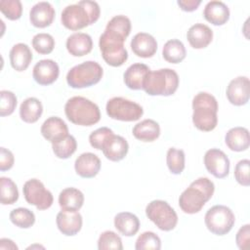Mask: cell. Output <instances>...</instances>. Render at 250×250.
I'll return each instance as SVG.
<instances>
[{
  "label": "cell",
  "instance_id": "e0dca14e",
  "mask_svg": "<svg viewBox=\"0 0 250 250\" xmlns=\"http://www.w3.org/2000/svg\"><path fill=\"white\" fill-rule=\"evenodd\" d=\"M74 169L76 174L81 178H94L100 172L101 160L95 153L84 152L76 158Z\"/></svg>",
  "mask_w": 250,
  "mask_h": 250
},
{
  "label": "cell",
  "instance_id": "ab89813d",
  "mask_svg": "<svg viewBox=\"0 0 250 250\" xmlns=\"http://www.w3.org/2000/svg\"><path fill=\"white\" fill-rule=\"evenodd\" d=\"M0 11L11 21L19 20L22 14V5L20 0H1Z\"/></svg>",
  "mask_w": 250,
  "mask_h": 250
},
{
  "label": "cell",
  "instance_id": "52a82bcc",
  "mask_svg": "<svg viewBox=\"0 0 250 250\" xmlns=\"http://www.w3.org/2000/svg\"><path fill=\"white\" fill-rule=\"evenodd\" d=\"M125 40L108 31L100 36L99 47L104 62L110 66H121L128 59V52L124 47Z\"/></svg>",
  "mask_w": 250,
  "mask_h": 250
},
{
  "label": "cell",
  "instance_id": "e575fe53",
  "mask_svg": "<svg viewBox=\"0 0 250 250\" xmlns=\"http://www.w3.org/2000/svg\"><path fill=\"white\" fill-rule=\"evenodd\" d=\"M10 221L18 228L28 229L35 223V215L27 208L20 207L11 211Z\"/></svg>",
  "mask_w": 250,
  "mask_h": 250
},
{
  "label": "cell",
  "instance_id": "8fae6325",
  "mask_svg": "<svg viewBox=\"0 0 250 250\" xmlns=\"http://www.w3.org/2000/svg\"><path fill=\"white\" fill-rule=\"evenodd\" d=\"M22 191L26 202L30 205H34L38 210H46L50 208L54 202L52 192L47 189L44 184L38 179L26 181L23 185Z\"/></svg>",
  "mask_w": 250,
  "mask_h": 250
},
{
  "label": "cell",
  "instance_id": "b9f144b4",
  "mask_svg": "<svg viewBox=\"0 0 250 250\" xmlns=\"http://www.w3.org/2000/svg\"><path fill=\"white\" fill-rule=\"evenodd\" d=\"M249 172L250 161L248 159H242L238 161L234 167V178L236 182L243 187H248L250 185Z\"/></svg>",
  "mask_w": 250,
  "mask_h": 250
},
{
  "label": "cell",
  "instance_id": "7dc6e473",
  "mask_svg": "<svg viewBox=\"0 0 250 250\" xmlns=\"http://www.w3.org/2000/svg\"><path fill=\"white\" fill-rule=\"evenodd\" d=\"M0 249L1 250H18V246L16 243L9 238H1L0 239Z\"/></svg>",
  "mask_w": 250,
  "mask_h": 250
},
{
  "label": "cell",
  "instance_id": "d4e9b609",
  "mask_svg": "<svg viewBox=\"0 0 250 250\" xmlns=\"http://www.w3.org/2000/svg\"><path fill=\"white\" fill-rule=\"evenodd\" d=\"M225 143L232 151L240 152L246 150L250 145L248 129L244 127H233L229 129L225 136Z\"/></svg>",
  "mask_w": 250,
  "mask_h": 250
},
{
  "label": "cell",
  "instance_id": "44dd1931",
  "mask_svg": "<svg viewBox=\"0 0 250 250\" xmlns=\"http://www.w3.org/2000/svg\"><path fill=\"white\" fill-rule=\"evenodd\" d=\"M187 38L192 48L203 49L212 42L213 31L208 25L198 22L188 28Z\"/></svg>",
  "mask_w": 250,
  "mask_h": 250
},
{
  "label": "cell",
  "instance_id": "30bf717a",
  "mask_svg": "<svg viewBox=\"0 0 250 250\" xmlns=\"http://www.w3.org/2000/svg\"><path fill=\"white\" fill-rule=\"evenodd\" d=\"M105 110L110 118L127 122L137 121L144 114V109L139 104L122 97H114L108 100Z\"/></svg>",
  "mask_w": 250,
  "mask_h": 250
},
{
  "label": "cell",
  "instance_id": "7bdbcfd3",
  "mask_svg": "<svg viewBox=\"0 0 250 250\" xmlns=\"http://www.w3.org/2000/svg\"><path fill=\"white\" fill-rule=\"evenodd\" d=\"M113 134V131L109 129L108 127H101L95 131H93L89 136V142L90 145L99 150H102L103 145L105 142V140Z\"/></svg>",
  "mask_w": 250,
  "mask_h": 250
},
{
  "label": "cell",
  "instance_id": "d6a6232c",
  "mask_svg": "<svg viewBox=\"0 0 250 250\" xmlns=\"http://www.w3.org/2000/svg\"><path fill=\"white\" fill-rule=\"evenodd\" d=\"M54 154L60 159H66L70 157L77 148V142L71 135H67L60 141L52 144Z\"/></svg>",
  "mask_w": 250,
  "mask_h": 250
},
{
  "label": "cell",
  "instance_id": "cb8c5ba5",
  "mask_svg": "<svg viewBox=\"0 0 250 250\" xmlns=\"http://www.w3.org/2000/svg\"><path fill=\"white\" fill-rule=\"evenodd\" d=\"M149 71V67L145 63L131 64L123 74L125 85L131 90H142L144 81Z\"/></svg>",
  "mask_w": 250,
  "mask_h": 250
},
{
  "label": "cell",
  "instance_id": "8992f818",
  "mask_svg": "<svg viewBox=\"0 0 250 250\" xmlns=\"http://www.w3.org/2000/svg\"><path fill=\"white\" fill-rule=\"evenodd\" d=\"M103 67L94 61H87L70 68L66 74V83L74 89L91 87L103 77Z\"/></svg>",
  "mask_w": 250,
  "mask_h": 250
},
{
  "label": "cell",
  "instance_id": "277c9868",
  "mask_svg": "<svg viewBox=\"0 0 250 250\" xmlns=\"http://www.w3.org/2000/svg\"><path fill=\"white\" fill-rule=\"evenodd\" d=\"M64 113L70 122L79 126H92L101 119L99 106L89 99L80 96L67 100Z\"/></svg>",
  "mask_w": 250,
  "mask_h": 250
},
{
  "label": "cell",
  "instance_id": "d590c367",
  "mask_svg": "<svg viewBox=\"0 0 250 250\" xmlns=\"http://www.w3.org/2000/svg\"><path fill=\"white\" fill-rule=\"evenodd\" d=\"M166 163L169 171L174 175H180L185 169V152L183 149L170 147L166 154Z\"/></svg>",
  "mask_w": 250,
  "mask_h": 250
},
{
  "label": "cell",
  "instance_id": "836d02e7",
  "mask_svg": "<svg viewBox=\"0 0 250 250\" xmlns=\"http://www.w3.org/2000/svg\"><path fill=\"white\" fill-rule=\"evenodd\" d=\"M19 199L17 185L12 179L7 177L0 178V200L3 205L14 204Z\"/></svg>",
  "mask_w": 250,
  "mask_h": 250
},
{
  "label": "cell",
  "instance_id": "f1b7e54d",
  "mask_svg": "<svg viewBox=\"0 0 250 250\" xmlns=\"http://www.w3.org/2000/svg\"><path fill=\"white\" fill-rule=\"evenodd\" d=\"M114 227L124 236H133L139 231L140 220L133 213L121 212L114 217Z\"/></svg>",
  "mask_w": 250,
  "mask_h": 250
},
{
  "label": "cell",
  "instance_id": "ee69618b",
  "mask_svg": "<svg viewBox=\"0 0 250 250\" xmlns=\"http://www.w3.org/2000/svg\"><path fill=\"white\" fill-rule=\"evenodd\" d=\"M249 239H250V225L246 224L242 226L235 236V242L237 247L240 250H246L249 247Z\"/></svg>",
  "mask_w": 250,
  "mask_h": 250
},
{
  "label": "cell",
  "instance_id": "f546056e",
  "mask_svg": "<svg viewBox=\"0 0 250 250\" xmlns=\"http://www.w3.org/2000/svg\"><path fill=\"white\" fill-rule=\"evenodd\" d=\"M42 112L43 105L36 98H27L21 104L20 117L26 123H35L41 117Z\"/></svg>",
  "mask_w": 250,
  "mask_h": 250
},
{
  "label": "cell",
  "instance_id": "f6af8a7d",
  "mask_svg": "<svg viewBox=\"0 0 250 250\" xmlns=\"http://www.w3.org/2000/svg\"><path fill=\"white\" fill-rule=\"evenodd\" d=\"M15 162V157L14 154L11 150L1 147L0 148V170L2 172L10 170Z\"/></svg>",
  "mask_w": 250,
  "mask_h": 250
},
{
  "label": "cell",
  "instance_id": "3957f363",
  "mask_svg": "<svg viewBox=\"0 0 250 250\" xmlns=\"http://www.w3.org/2000/svg\"><path fill=\"white\" fill-rule=\"evenodd\" d=\"M218 102L216 98L207 93L199 92L192 100V122L200 131L210 132L218 124Z\"/></svg>",
  "mask_w": 250,
  "mask_h": 250
},
{
  "label": "cell",
  "instance_id": "60d3db41",
  "mask_svg": "<svg viewBox=\"0 0 250 250\" xmlns=\"http://www.w3.org/2000/svg\"><path fill=\"white\" fill-rule=\"evenodd\" d=\"M0 115L7 116L11 115L17 106V97L16 95L8 90L0 91Z\"/></svg>",
  "mask_w": 250,
  "mask_h": 250
},
{
  "label": "cell",
  "instance_id": "8d00e7d4",
  "mask_svg": "<svg viewBox=\"0 0 250 250\" xmlns=\"http://www.w3.org/2000/svg\"><path fill=\"white\" fill-rule=\"evenodd\" d=\"M98 249L99 250H122V240L121 237L112 230H105L102 232L98 239Z\"/></svg>",
  "mask_w": 250,
  "mask_h": 250
},
{
  "label": "cell",
  "instance_id": "ffe728a7",
  "mask_svg": "<svg viewBox=\"0 0 250 250\" xmlns=\"http://www.w3.org/2000/svg\"><path fill=\"white\" fill-rule=\"evenodd\" d=\"M131 49L138 57L151 58L157 51V42L152 35L146 32H139L131 41Z\"/></svg>",
  "mask_w": 250,
  "mask_h": 250
},
{
  "label": "cell",
  "instance_id": "7a4b0ae2",
  "mask_svg": "<svg viewBox=\"0 0 250 250\" xmlns=\"http://www.w3.org/2000/svg\"><path fill=\"white\" fill-rule=\"evenodd\" d=\"M214 191V183L206 177H200L181 193L179 206L187 214L198 213L205 203L211 199Z\"/></svg>",
  "mask_w": 250,
  "mask_h": 250
},
{
  "label": "cell",
  "instance_id": "7402d4cb",
  "mask_svg": "<svg viewBox=\"0 0 250 250\" xmlns=\"http://www.w3.org/2000/svg\"><path fill=\"white\" fill-rule=\"evenodd\" d=\"M68 53L73 57H82L93 49L92 37L84 32H75L67 37L65 43Z\"/></svg>",
  "mask_w": 250,
  "mask_h": 250
},
{
  "label": "cell",
  "instance_id": "d6986e66",
  "mask_svg": "<svg viewBox=\"0 0 250 250\" xmlns=\"http://www.w3.org/2000/svg\"><path fill=\"white\" fill-rule=\"evenodd\" d=\"M40 131L42 136L52 144L68 135L66 123L58 116H51L47 118L43 122Z\"/></svg>",
  "mask_w": 250,
  "mask_h": 250
},
{
  "label": "cell",
  "instance_id": "f35d334b",
  "mask_svg": "<svg viewBox=\"0 0 250 250\" xmlns=\"http://www.w3.org/2000/svg\"><path fill=\"white\" fill-rule=\"evenodd\" d=\"M32 47L38 54L48 55L54 50L55 39L49 33H38L32 38Z\"/></svg>",
  "mask_w": 250,
  "mask_h": 250
},
{
  "label": "cell",
  "instance_id": "484cf974",
  "mask_svg": "<svg viewBox=\"0 0 250 250\" xmlns=\"http://www.w3.org/2000/svg\"><path fill=\"white\" fill-rule=\"evenodd\" d=\"M9 58L12 67L21 72L29 66L33 56L30 48L26 44L18 43L12 47Z\"/></svg>",
  "mask_w": 250,
  "mask_h": 250
},
{
  "label": "cell",
  "instance_id": "4fadbf2b",
  "mask_svg": "<svg viewBox=\"0 0 250 250\" xmlns=\"http://www.w3.org/2000/svg\"><path fill=\"white\" fill-rule=\"evenodd\" d=\"M229 102L236 106L244 105L249 101L250 96V81L246 76H238L232 79L226 91Z\"/></svg>",
  "mask_w": 250,
  "mask_h": 250
},
{
  "label": "cell",
  "instance_id": "1f68e13d",
  "mask_svg": "<svg viewBox=\"0 0 250 250\" xmlns=\"http://www.w3.org/2000/svg\"><path fill=\"white\" fill-rule=\"evenodd\" d=\"M104 30L126 40L131 31V21L124 15L114 16L107 22Z\"/></svg>",
  "mask_w": 250,
  "mask_h": 250
},
{
  "label": "cell",
  "instance_id": "bcb514c9",
  "mask_svg": "<svg viewBox=\"0 0 250 250\" xmlns=\"http://www.w3.org/2000/svg\"><path fill=\"white\" fill-rule=\"evenodd\" d=\"M177 4L185 12H193L201 4V0H178Z\"/></svg>",
  "mask_w": 250,
  "mask_h": 250
},
{
  "label": "cell",
  "instance_id": "ba28073f",
  "mask_svg": "<svg viewBox=\"0 0 250 250\" xmlns=\"http://www.w3.org/2000/svg\"><path fill=\"white\" fill-rule=\"evenodd\" d=\"M146 217L161 230L170 231L178 224L176 211L164 200L150 201L146 207Z\"/></svg>",
  "mask_w": 250,
  "mask_h": 250
},
{
  "label": "cell",
  "instance_id": "ac0fdd59",
  "mask_svg": "<svg viewBox=\"0 0 250 250\" xmlns=\"http://www.w3.org/2000/svg\"><path fill=\"white\" fill-rule=\"evenodd\" d=\"M55 14V9L51 3L46 1L38 2L30 9L29 21L33 26L44 28L53 22Z\"/></svg>",
  "mask_w": 250,
  "mask_h": 250
},
{
  "label": "cell",
  "instance_id": "5b68a950",
  "mask_svg": "<svg viewBox=\"0 0 250 250\" xmlns=\"http://www.w3.org/2000/svg\"><path fill=\"white\" fill-rule=\"evenodd\" d=\"M179 86L178 73L171 68L149 71L144 81L143 90L149 96H171Z\"/></svg>",
  "mask_w": 250,
  "mask_h": 250
},
{
  "label": "cell",
  "instance_id": "4dcf8cb0",
  "mask_svg": "<svg viewBox=\"0 0 250 250\" xmlns=\"http://www.w3.org/2000/svg\"><path fill=\"white\" fill-rule=\"evenodd\" d=\"M187 51L182 41L178 39L168 40L162 49L163 59L170 63H179L186 58Z\"/></svg>",
  "mask_w": 250,
  "mask_h": 250
},
{
  "label": "cell",
  "instance_id": "83f0119b",
  "mask_svg": "<svg viewBox=\"0 0 250 250\" xmlns=\"http://www.w3.org/2000/svg\"><path fill=\"white\" fill-rule=\"evenodd\" d=\"M84 203V194L75 188H66L59 194V205L62 210L78 211Z\"/></svg>",
  "mask_w": 250,
  "mask_h": 250
},
{
  "label": "cell",
  "instance_id": "4316f807",
  "mask_svg": "<svg viewBox=\"0 0 250 250\" xmlns=\"http://www.w3.org/2000/svg\"><path fill=\"white\" fill-rule=\"evenodd\" d=\"M133 136L142 142H153L160 135V126L153 119H145L133 128Z\"/></svg>",
  "mask_w": 250,
  "mask_h": 250
},
{
  "label": "cell",
  "instance_id": "603a6c76",
  "mask_svg": "<svg viewBox=\"0 0 250 250\" xmlns=\"http://www.w3.org/2000/svg\"><path fill=\"white\" fill-rule=\"evenodd\" d=\"M203 16L210 23L214 25H223L229 19V9L224 2L213 0L205 5Z\"/></svg>",
  "mask_w": 250,
  "mask_h": 250
},
{
  "label": "cell",
  "instance_id": "5bb4252c",
  "mask_svg": "<svg viewBox=\"0 0 250 250\" xmlns=\"http://www.w3.org/2000/svg\"><path fill=\"white\" fill-rule=\"evenodd\" d=\"M60 74L59 64L53 60H41L33 66L32 76L39 85L47 86L54 83Z\"/></svg>",
  "mask_w": 250,
  "mask_h": 250
},
{
  "label": "cell",
  "instance_id": "2e32d148",
  "mask_svg": "<svg viewBox=\"0 0 250 250\" xmlns=\"http://www.w3.org/2000/svg\"><path fill=\"white\" fill-rule=\"evenodd\" d=\"M104 155L110 161H120L128 153L129 145L127 141L119 135L114 133L110 135L103 145L102 147Z\"/></svg>",
  "mask_w": 250,
  "mask_h": 250
},
{
  "label": "cell",
  "instance_id": "9c48e42d",
  "mask_svg": "<svg viewBox=\"0 0 250 250\" xmlns=\"http://www.w3.org/2000/svg\"><path fill=\"white\" fill-rule=\"evenodd\" d=\"M205 225L209 231L216 235L229 233L235 222L233 212L225 205H214L205 214Z\"/></svg>",
  "mask_w": 250,
  "mask_h": 250
},
{
  "label": "cell",
  "instance_id": "7c38bea8",
  "mask_svg": "<svg viewBox=\"0 0 250 250\" xmlns=\"http://www.w3.org/2000/svg\"><path fill=\"white\" fill-rule=\"evenodd\" d=\"M204 165L207 171L217 179L226 178L229 173V159L219 148H210L205 152Z\"/></svg>",
  "mask_w": 250,
  "mask_h": 250
},
{
  "label": "cell",
  "instance_id": "9a60e30c",
  "mask_svg": "<svg viewBox=\"0 0 250 250\" xmlns=\"http://www.w3.org/2000/svg\"><path fill=\"white\" fill-rule=\"evenodd\" d=\"M56 223L59 230L66 235L72 236L77 234L82 228V216L78 211L62 210L57 214Z\"/></svg>",
  "mask_w": 250,
  "mask_h": 250
},
{
  "label": "cell",
  "instance_id": "6da1fadb",
  "mask_svg": "<svg viewBox=\"0 0 250 250\" xmlns=\"http://www.w3.org/2000/svg\"><path fill=\"white\" fill-rule=\"evenodd\" d=\"M100 14L101 9L96 1L82 0L66 6L62 12L61 21L65 28L75 31L95 23Z\"/></svg>",
  "mask_w": 250,
  "mask_h": 250
},
{
  "label": "cell",
  "instance_id": "74e56055",
  "mask_svg": "<svg viewBox=\"0 0 250 250\" xmlns=\"http://www.w3.org/2000/svg\"><path fill=\"white\" fill-rule=\"evenodd\" d=\"M161 248V240L157 234L152 231H145L141 233L135 244L136 250H159Z\"/></svg>",
  "mask_w": 250,
  "mask_h": 250
}]
</instances>
